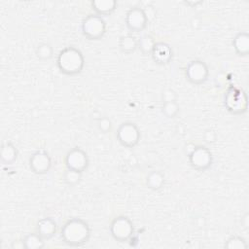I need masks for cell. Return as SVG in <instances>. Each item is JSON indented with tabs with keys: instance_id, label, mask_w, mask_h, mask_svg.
I'll list each match as a JSON object with an SVG mask.
<instances>
[{
	"instance_id": "obj_1",
	"label": "cell",
	"mask_w": 249,
	"mask_h": 249,
	"mask_svg": "<svg viewBox=\"0 0 249 249\" xmlns=\"http://www.w3.org/2000/svg\"><path fill=\"white\" fill-rule=\"evenodd\" d=\"M60 236L67 245L81 246L89 239L90 228L86 221L80 218H72L63 225Z\"/></svg>"
},
{
	"instance_id": "obj_2",
	"label": "cell",
	"mask_w": 249,
	"mask_h": 249,
	"mask_svg": "<svg viewBox=\"0 0 249 249\" xmlns=\"http://www.w3.org/2000/svg\"><path fill=\"white\" fill-rule=\"evenodd\" d=\"M56 64L61 73L70 76L77 75L85 66V57L79 49L69 46L59 52Z\"/></svg>"
},
{
	"instance_id": "obj_3",
	"label": "cell",
	"mask_w": 249,
	"mask_h": 249,
	"mask_svg": "<svg viewBox=\"0 0 249 249\" xmlns=\"http://www.w3.org/2000/svg\"><path fill=\"white\" fill-rule=\"evenodd\" d=\"M82 32L89 40H98L106 32V22L101 16L95 13L88 15L82 21Z\"/></svg>"
},
{
	"instance_id": "obj_4",
	"label": "cell",
	"mask_w": 249,
	"mask_h": 249,
	"mask_svg": "<svg viewBox=\"0 0 249 249\" xmlns=\"http://www.w3.org/2000/svg\"><path fill=\"white\" fill-rule=\"evenodd\" d=\"M189 162L193 168L198 171H204L208 169L213 162L212 153L205 146H195L188 153Z\"/></svg>"
},
{
	"instance_id": "obj_5",
	"label": "cell",
	"mask_w": 249,
	"mask_h": 249,
	"mask_svg": "<svg viewBox=\"0 0 249 249\" xmlns=\"http://www.w3.org/2000/svg\"><path fill=\"white\" fill-rule=\"evenodd\" d=\"M134 228L129 218L125 216H118L110 224L111 235L120 242L127 241L133 234Z\"/></svg>"
},
{
	"instance_id": "obj_6",
	"label": "cell",
	"mask_w": 249,
	"mask_h": 249,
	"mask_svg": "<svg viewBox=\"0 0 249 249\" xmlns=\"http://www.w3.org/2000/svg\"><path fill=\"white\" fill-rule=\"evenodd\" d=\"M116 136L118 141L123 146L132 148L138 144L141 138V133L135 124L131 122H125L120 124Z\"/></svg>"
},
{
	"instance_id": "obj_7",
	"label": "cell",
	"mask_w": 249,
	"mask_h": 249,
	"mask_svg": "<svg viewBox=\"0 0 249 249\" xmlns=\"http://www.w3.org/2000/svg\"><path fill=\"white\" fill-rule=\"evenodd\" d=\"M225 106L232 114H242L247 109V96L243 90L231 88L225 95Z\"/></svg>"
},
{
	"instance_id": "obj_8",
	"label": "cell",
	"mask_w": 249,
	"mask_h": 249,
	"mask_svg": "<svg viewBox=\"0 0 249 249\" xmlns=\"http://www.w3.org/2000/svg\"><path fill=\"white\" fill-rule=\"evenodd\" d=\"M186 78L194 85H200L204 83L209 75L207 64L199 59L192 60L186 67Z\"/></svg>"
},
{
	"instance_id": "obj_9",
	"label": "cell",
	"mask_w": 249,
	"mask_h": 249,
	"mask_svg": "<svg viewBox=\"0 0 249 249\" xmlns=\"http://www.w3.org/2000/svg\"><path fill=\"white\" fill-rule=\"evenodd\" d=\"M64 161L66 168L80 171L82 173L88 168L89 163L87 153L79 147L72 148L70 151H68Z\"/></svg>"
},
{
	"instance_id": "obj_10",
	"label": "cell",
	"mask_w": 249,
	"mask_h": 249,
	"mask_svg": "<svg viewBox=\"0 0 249 249\" xmlns=\"http://www.w3.org/2000/svg\"><path fill=\"white\" fill-rule=\"evenodd\" d=\"M148 22V18L142 8H130L125 15V25L130 31L140 32L147 26Z\"/></svg>"
},
{
	"instance_id": "obj_11",
	"label": "cell",
	"mask_w": 249,
	"mask_h": 249,
	"mask_svg": "<svg viewBox=\"0 0 249 249\" xmlns=\"http://www.w3.org/2000/svg\"><path fill=\"white\" fill-rule=\"evenodd\" d=\"M29 167L36 174H45L52 167V159L45 150L34 152L29 158Z\"/></svg>"
},
{
	"instance_id": "obj_12",
	"label": "cell",
	"mask_w": 249,
	"mask_h": 249,
	"mask_svg": "<svg viewBox=\"0 0 249 249\" xmlns=\"http://www.w3.org/2000/svg\"><path fill=\"white\" fill-rule=\"evenodd\" d=\"M172 49L164 42H158L155 44L154 49L151 53L153 60L159 65L168 64L172 59Z\"/></svg>"
},
{
	"instance_id": "obj_13",
	"label": "cell",
	"mask_w": 249,
	"mask_h": 249,
	"mask_svg": "<svg viewBox=\"0 0 249 249\" xmlns=\"http://www.w3.org/2000/svg\"><path fill=\"white\" fill-rule=\"evenodd\" d=\"M36 230H37V232L46 240L55 235L57 231V226L55 221L53 218L46 217L38 221Z\"/></svg>"
},
{
	"instance_id": "obj_14",
	"label": "cell",
	"mask_w": 249,
	"mask_h": 249,
	"mask_svg": "<svg viewBox=\"0 0 249 249\" xmlns=\"http://www.w3.org/2000/svg\"><path fill=\"white\" fill-rule=\"evenodd\" d=\"M92 10L99 16H109L117 8L115 0H93L90 3Z\"/></svg>"
},
{
	"instance_id": "obj_15",
	"label": "cell",
	"mask_w": 249,
	"mask_h": 249,
	"mask_svg": "<svg viewBox=\"0 0 249 249\" xmlns=\"http://www.w3.org/2000/svg\"><path fill=\"white\" fill-rule=\"evenodd\" d=\"M232 46L235 53L238 55H247L249 53V35L247 32H239L237 33L233 40Z\"/></svg>"
},
{
	"instance_id": "obj_16",
	"label": "cell",
	"mask_w": 249,
	"mask_h": 249,
	"mask_svg": "<svg viewBox=\"0 0 249 249\" xmlns=\"http://www.w3.org/2000/svg\"><path fill=\"white\" fill-rule=\"evenodd\" d=\"M18 149L14 144L11 142H6L2 144L1 147V161L6 164L10 165L13 164L18 159Z\"/></svg>"
},
{
	"instance_id": "obj_17",
	"label": "cell",
	"mask_w": 249,
	"mask_h": 249,
	"mask_svg": "<svg viewBox=\"0 0 249 249\" xmlns=\"http://www.w3.org/2000/svg\"><path fill=\"white\" fill-rule=\"evenodd\" d=\"M119 48L122 53L125 54H130L134 53L138 48V40L130 34L123 35L120 37L119 40Z\"/></svg>"
},
{
	"instance_id": "obj_18",
	"label": "cell",
	"mask_w": 249,
	"mask_h": 249,
	"mask_svg": "<svg viewBox=\"0 0 249 249\" xmlns=\"http://www.w3.org/2000/svg\"><path fill=\"white\" fill-rule=\"evenodd\" d=\"M164 183H165V177L163 173L159 170L151 171L146 177V184L148 188L154 191H158L161 189L164 186Z\"/></svg>"
},
{
	"instance_id": "obj_19",
	"label": "cell",
	"mask_w": 249,
	"mask_h": 249,
	"mask_svg": "<svg viewBox=\"0 0 249 249\" xmlns=\"http://www.w3.org/2000/svg\"><path fill=\"white\" fill-rule=\"evenodd\" d=\"M22 240L25 249H42L45 247V239L38 232L28 233Z\"/></svg>"
},
{
	"instance_id": "obj_20",
	"label": "cell",
	"mask_w": 249,
	"mask_h": 249,
	"mask_svg": "<svg viewBox=\"0 0 249 249\" xmlns=\"http://www.w3.org/2000/svg\"><path fill=\"white\" fill-rule=\"evenodd\" d=\"M156 43L157 42L151 35L146 34L138 40V49L143 54H151Z\"/></svg>"
},
{
	"instance_id": "obj_21",
	"label": "cell",
	"mask_w": 249,
	"mask_h": 249,
	"mask_svg": "<svg viewBox=\"0 0 249 249\" xmlns=\"http://www.w3.org/2000/svg\"><path fill=\"white\" fill-rule=\"evenodd\" d=\"M161 111L167 118H174L179 113V105L176 100L163 101Z\"/></svg>"
},
{
	"instance_id": "obj_22",
	"label": "cell",
	"mask_w": 249,
	"mask_h": 249,
	"mask_svg": "<svg viewBox=\"0 0 249 249\" xmlns=\"http://www.w3.org/2000/svg\"><path fill=\"white\" fill-rule=\"evenodd\" d=\"M36 54L42 60H49L50 58L53 57V49L48 43H41L36 48Z\"/></svg>"
},
{
	"instance_id": "obj_23",
	"label": "cell",
	"mask_w": 249,
	"mask_h": 249,
	"mask_svg": "<svg viewBox=\"0 0 249 249\" xmlns=\"http://www.w3.org/2000/svg\"><path fill=\"white\" fill-rule=\"evenodd\" d=\"M225 247L228 249H246L248 247L245 239L238 235H232L225 243Z\"/></svg>"
},
{
	"instance_id": "obj_24",
	"label": "cell",
	"mask_w": 249,
	"mask_h": 249,
	"mask_svg": "<svg viewBox=\"0 0 249 249\" xmlns=\"http://www.w3.org/2000/svg\"><path fill=\"white\" fill-rule=\"evenodd\" d=\"M82 172L67 168L63 174V180L68 186L77 185L82 179Z\"/></svg>"
},
{
	"instance_id": "obj_25",
	"label": "cell",
	"mask_w": 249,
	"mask_h": 249,
	"mask_svg": "<svg viewBox=\"0 0 249 249\" xmlns=\"http://www.w3.org/2000/svg\"><path fill=\"white\" fill-rule=\"evenodd\" d=\"M98 124V128H99L102 132H104V133L110 131V130H111V127H112V123H111V121H110L108 118H106V117L100 118V119L98 120V124Z\"/></svg>"
},
{
	"instance_id": "obj_26",
	"label": "cell",
	"mask_w": 249,
	"mask_h": 249,
	"mask_svg": "<svg viewBox=\"0 0 249 249\" xmlns=\"http://www.w3.org/2000/svg\"><path fill=\"white\" fill-rule=\"evenodd\" d=\"M168 100H176L175 93L172 90H166L163 93V101H168Z\"/></svg>"
},
{
	"instance_id": "obj_27",
	"label": "cell",
	"mask_w": 249,
	"mask_h": 249,
	"mask_svg": "<svg viewBox=\"0 0 249 249\" xmlns=\"http://www.w3.org/2000/svg\"><path fill=\"white\" fill-rule=\"evenodd\" d=\"M249 215H248V213H246L244 216H243V218H242V220H241V224H242V226L245 228V229H247L248 228V225H249Z\"/></svg>"
},
{
	"instance_id": "obj_28",
	"label": "cell",
	"mask_w": 249,
	"mask_h": 249,
	"mask_svg": "<svg viewBox=\"0 0 249 249\" xmlns=\"http://www.w3.org/2000/svg\"><path fill=\"white\" fill-rule=\"evenodd\" d=\"M12 248H24L23 240L22 241H14L13 244L11 245Z\"/></svg>"
}]
</instances>
